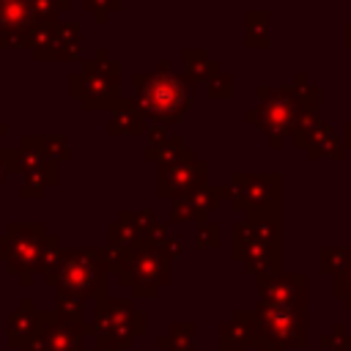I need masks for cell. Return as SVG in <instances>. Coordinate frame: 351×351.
Returning a JSON list of instances; mask_svg holds the SVG:
<instances>
[{"mask_svg": "<svg viewBox=\"0 0 351 351\" xmlns=\"http://www.w3.org/2000/svg\"><path fill=\"white\" fill-rule=\"evenodd\" d=\"M137 96H140V104L154 118H162V121L178 118L189 104L184 82L178 77H170L165 69L159 74L137 77Z\"/></svg>", "mask_w": 351, "mask_h": 351, "instance_id": "obj_1", "label": "cell"}, {"mask_svg": "<svg viewBox=\"0 0 351 351\" xmlns=\"http://www.w3.org/2000/svg\"><path fill=\"white\" fill-rule=\"evenodd\" d=\"M258 110H261V126H266L269 134L271 132L291 129L293 126V118L299 115V104H296V96L291 90L271 96V101L263 104V107H258Z\"/></svg>", "mask_w": 351, "mask_h": 351, "instance_id": "obj_2", "label": "cell"}, {"mask_svg": "<svg viewBox=\"0 0 351 351\" xmlns=\"http://www.w3.org/2000/svg\"><path fill=\"white\" fill-rule=\"evenodd\" d=\"M85 101L88 104H101L115 93V63H90L85 69Z\"/></svg>", "mask_w": 351, "mask_h": 351, "instance_id": "obj_3", "label": "cell"}, {"mask_svg": "<svg viewBox=\"0 0 351 351\" xmlns=\"http://www.w3.org/2000/svg\"><path fill=\"white\" fill-rule=\"evenodd\" d=\"M110 129L115 132V134H126V132H140L143 129V115H140V110L134 107V104H121L118 110H115V115H112V123H110Z\"/></svg>", "mask_w": 351, "mask_h": 351, "instance_id": "obj_4", "label": "cell"}, {"mask_svg": "<svg viewBox=\"0 0 351 351\" xmlns=\"http://www.w3.org/2000/svg\"><path fill=\"white\" fill-rule=\"evenodd\" d=\"M307 148L318 156V154H329V148H332V154L335 156H340V145L332 140V129H326V126H310V143H307Z\"/></svg>", "mask_w": 351, "mask_h": 351, "instance_id": "obj_5", "label": "cell"}, {"mask_svg": "<svg viewBox=\"0 0 351 351\" xmlns=\"http://www.w3.org/2000/svg\"><path fill=\"white\" fill-rule=\"evenodd\" d=\"M348 47H351V27H348Z\"/></svg>", "mask_w": 351, "mask_h": 351, "instance_id": "obj_6", "label": "cell"}, {"mask_svg": "<svg viewBox=\"0 0 351 351\" xmlns=\"http://www.w3.org/2000/svg\"><path fill=\"white\" fill-rule=\"evenodd\" d=\"M348 143H351V126H348Z\"/></svg>", "mask_w": 351, "mask_h": 351, "instance_id": "obj_7", "label": "cell"}]
</instances>
